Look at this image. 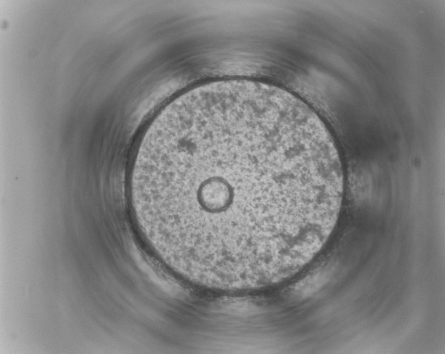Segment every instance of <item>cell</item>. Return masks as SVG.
Wrapping results in <instances>:
<instances>
[{
    "label": "cell",
    "mask_w": 445,
    "mask_h": 354,
    "mask_svg": "<svg viewBox=\"0 0 445 354\" xmlns=\"http://www.w3.org/2000/svg\"><path fill=\"white\" fill-rule=\"evenodd\" d=\"M130 189L144 239L173 273L204 289L249 292L291 278L322 249L344 175L307 104L238 79L196 87L158 113Z\"/></svg>",
    "instance_id": "1"
}]
</instances>
